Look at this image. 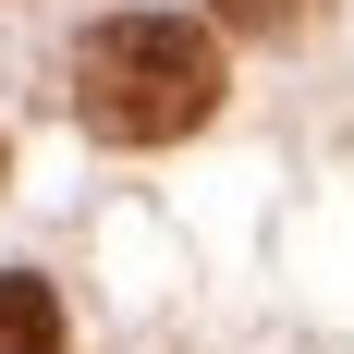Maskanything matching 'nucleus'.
Listing matches in <instances>:
<instances>
[{"label": "nucleus", "instance_id": "f257e3e1", "mask_svg": "<svg viewBox=\"0 0 354 354\" xmlns=\"http://www.w3.org/2000/svg\"><path fill=\"white\" fill-rule=\"evenodd\" d=\"M73 110L110 147H171L220 110V37L196 12H110L73 37Z\"/></svg>", "mask_w": 354, "mask_h": 354}, {"label": "nucleus", "instance_id": "f03ea898", "mask_svg": "<svg viewBox=\"0 0 354 354\" xmlns=\"http://www.w3.org/2000/svg\"><path fill=\"white\" fill-rule=\"evenodd\" d=\"M0 354H62V306L25 269H0Z\"/></svg>", "mask_w": 354, "mask_h": 354}]
</instances>
